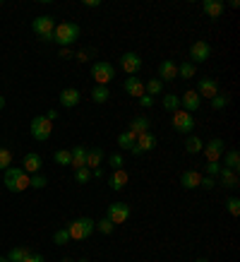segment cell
Segmentation results:
<instances>
[{"label":"cell","instance_id":"obj_1","mask_svg":"<svg viewBox=\"0 0 240 262\" xmlns=\"http://www.w3.org/2000/svg\"><path fill=\"white\" fill-rule=\"evenodd\" d=\"M3 183L10 192H24L29 188V173L22 166H10L3 176Z\"/></svg>","mask_w":240,"mask_h":262},{"label":"cell","instance_id":"obj_2","mask_svg":"<svg viewBox=\"0 0 240 262\" xmlns=\"http://www.w3.org/2000/svg\"><path fill=\"white\" fill-rule=\"evenodd\" d=\"M65 229L70 233V241H89L91 233L96 231V222L89 219V216H80V219H75V222L67 224Z\"/></svg>","mask_w":240,"mask_h":262},{"label":"cell","instance_id":"obj_3","mask_svg":"<svg viewBox=\"0 0 240 262\" xmlns=\"http://www.w3.org/2000/svg\"><path fill=\"white\" fill-rule=\"evenodd\" d=\"M77 39H80V27H77L75 22H60V24H56L53 41H56L60 48H70Z\"/></svg>","mask_w":240,"mask_h":262},{"label":"cell","instance_id":"obj_4","mask_svg":"<svg viewBox=\"0 0 240 262\" xmlns=\"http://www.w3.org/2000/svg\"><path fill=\"white\" fill-rule=\"evenodd\" d=\"M91 80L101 87H108L115 80V68L106 60H96V63H91Z\"/></svg>","mask_w":240,"mask_h":262},{"label":"cell","instance_id":"obj_5","mask_svg":"<svg viewBox=\"0 0 240 262\" xmlns=\"http://www.w3.org/2000/svg\"><path fill=\"white\" fill-rule=\"evenodd\" d=\"M32 29L36 32V36H39L41 41H53V32H56V22H53V17L51 15H39L34 17L32 22Z\"/></svg>","mask_w":240,"mask_h":262},{"label":"cell","instance_id":"obj_6","mask_svg":"<svg viewBox=\"0 0 240 262\" xmlns=\"http://www.w3.org/2000/svg\"><path fill=\"white\" fill-rule=\"evenodd\" d=\"M53 135V123L46 116H34L32 118V137L39 142H46L48 137Z\"/></svg>","mask_w":240,"mask_h":262},{"label":"cell","instance_id":"obj_7","mask_svg":"<svg viewBox=\"0 0 240 262\" xmlns=\"http://www.w3.org/2000/svg\"><path fill=\"white\" fill-rule=\"evenodd\" d=\"M171 123H173V130L180 133V135H192V130H195V118H192V113L183 111V108H178V111L173 113Z\"/></svg>","mask_w":240,"mask_h":262},{"label":"cell","instance_id":"obj_8","mask_svg":"<svg viewBox=\"0 0 240 262\" xmlns=\"http://www.w3.org/2000/svg\"><path fill=\"white\" fill-rule=\"evenodd\" d=\"M106 219H111V224H125L130 219V205L128 202H111L106 209Z\"/></svg>","mask_w":240,"mask_h":262},{"label":"cell","instance_id":"obj_9","mask_svg":"<svg viewBox=\"0 0 240 262\" xmlns=\"http://www.w3.org/2000/svg\"><path fill=\"white\" fill-rule=\"evenodd\" d=\"M120 70L128 72V77H135L137 72L142 70V58L137 56L135 51H128L120 56Z\"/></svg>","mask_w":240,"mask_h":262},{"label":"cell","instance_id":"obj_10","mask_svg":"<svg viewBox=\"0 0 240 262\" xmlns=\"http://www.w3.org/2000/svg\"><path fill=\"white\" fill-rule=\"evenodd\" d=\"M209 56H211V46L207 41H195L190 46V63L197 65V63H207Z\"/></svg>","mask_w":240,"mask_h":262},{"label":"cell","instance_id":"obj_11","mask_svg":"<svg viewBox=\"0 0 240 262\" xmlns=\"http://www.w3.org/2000/svg\"><path fill=\"white\" fill-rule=\"evenodd\" d=\"M195 92L200 94V99H209V101H211L221 89H219V82H216L214 77H202V80L197 82V89H195Z\"/></svg>","mask_w":240,"mask_h":262},{"label":"cell","instance_id":"obj_12","mask_svg":"<svg viewBox=\"0 0 240 262\" xmlns=\"http://www.w3.org/2000/svg\"><path fill=\"white\" fill-rule=\"evenodd\" d=\"M202 151L207 154V161H219L226 151V142L224 140H219V137H214V140H209V142L204 144V149Z\"/></svg>","mask_w":240,"mask_h":262},{"label":"cell","instance_id":"obj_13","mask_svg":"<svg viewBox=\"0 0 240 262\" xmlns=\"http://www.w3.org/2000/svg\"><path fill=\"white\" fill-rule=\"evenodd\" d=\"M180 106H183V111H187V113L200 111V106H202L200 94H197L195 89H187V92H185V94L180 96Z\"/></svg>","mask_w":240,"mask_h":262},{"label":"cell","instance_id":"obj_14","mask_svg":"<svg viewBox=\"0 0 240 262\" xmlns=\"http://www.w3.org/2000/svg\"><path fill=\"white\" fill-rule=\"evenodd\" d=\"M123 89H125V94L130 96V99H139V96H144V82L139 80V77H128L125 80V84H123Z\"/></svg>","mask_w":240,"mask_h":262},{"label":"cell","instance_id":"obj_15","mask_svg":"<svg viewBox=\"0 0 240 262\" xmlns=\"http://www.w3.org/2000/svg\"><path fill=\"white\" fill-rule=\"evenodd\" d=\"M41 166H43V161H41L39 154H34V151H29V154H24V159H22V168H24V171H27L29 176L39 173Z\"/></svg>","mask_w":240,"mask_h":262},{"label":"cell","instance_id":"obj_16","mask_svg":"<svg viewBox=\"0 0 240 262\" xmlns=\"http://www.w3.org/2000/svg\"><path fill=\"white\" fill-rule=\"evenodd\" d=\"M60 103H63L65 108H75L77 103H80V99H82V94H80V89H75V87H67V89H63L60 92Z\"/></svg>","mask_w":240,"mask_h":262},{"label":"cell","instance_id":"obj_17","mask_svg":"<svg viewBox=\"0 0 240 262\" xmlns=\"http://www.w3.org/2000/svg\"><path fill=\"white\" fill-rule=\"evenodd\" d=\"M219 178H221V185L224 188H228V190H238L240 188V178L235 171H231V168L221 166V173H219Z\"/></svg>","mask_w":240,"mask_h":262},{"label":"cell","instance_id":"obj_18","mask_svg":"<svg viewBox=\"0 0 240 262\" xmlns=\"http://www.w3.org/2000/svg\"><path fill=\"white\" fill-rule=\"evenodd\" d=\"M202 10H204V15L211 17V19H219V17L226 12V5L221 0H204L202 3Z\"/></svg>","mask_w":240,"mask_h":262},{"label":"cell","instance_id":"obj_19","mask_svg":"<svg viewBox=\"0 0 240 262\" xmlns=\"http://www.w3.org/2000/svg\"><path fill=\"white\" fill-rule=\"evenodd\" d=\"M178 77V65L173 60H163L159 65V80L161 82H173Z\"/></svg>","mask_w":240,"mask_h":262},{"label":"cell","instance_id":"obj_20","mask_svg":"<svg viewBox=\"0 0 240 262\" xmlns=\"http://www.w3.org/2000/svg\"><path fill=\"white\" fill-rule=\"evenodd\" d=\"M128 181H130V176H128V171L125 168H118V171H113L111 173V178H108V185H111V190H123L125 185H128Z\"/></svg>","mask_w":240,"mask_h":262},{"label":"cell","instance_id":"obj_21","mask_svg":"<svg viewBox=\"0 0 240 262\" xmlns=\"http://www.w3.org/2000/svg\"><path fill=\"white\" fill-rule=\"evenodd\" d=\"M200 181H202V173L200 171H195V168H190V171H185V173L180 176V183H183L185 190H195V188H200Z\"/></svg>","mask_w":240,"mask_h":262},{"label":"cell","instance_id":"obj_22","mask_svg":"<svg viewBox=\"0 0 240 262\" xmlns=\"http://www.w3.org/2000/svg\"><path fill=\"white\" fill-rule=\"evenodd\" d=\"M104 159H106V151L101 149V147H91V149H87V168L89 171H91V168H99Z\"/></svg>","mask_w":240,"mask_h":262},{"label":"cell","instance_id":"obj_23","mask_svg":"<svg viewBox=\"0 0 240 262\" xmlns=\"http://www.w3.org/2000/svg\"><path fill=\"white\" fill-rule=\"evenodd\" d=\"M135 147H137V151H139V154H144V151H152L154 147H156V137H154L152 133H144V135H137Z\"/></svg>","mask_w":240,"mask_h":262},{"label":"cell","instance_id":"obj_24","mask_svg":"<svg viewBox=\"0 0 240 262\" xmlns=\"http://www.w3.org/2000/svg\"><path fill=\"white\" fill-rule=\"evenodd\" d=\"M149 118L147 116H137V118L130 120V133H135V135H144V133H149Z\"/></svg>","mask_w":240,"mask_h":262},{"label":"cell","instance_id":"obj_25","mask_svg":"<svg viewBox=\"0 0 240 262\" xmlns=\"http://www.w3.org/2000/svg\"><path fill=\"white\" fill-rule=\"evenodd\" d=\"M72 168H82L87 166V147H82V144H77V147H72Z\"/></svg>","mask_w":240,"mask_h":262},{"label":"cell","instance_id":"obj_26","mask_svg":"<svg viewBox=\"0 0 240 262\" xmlns=\"http://www.w3.org/2000/svg\"><path fill=\"white\" fill-rule=\"evenodd\" d=\"M221 166L231 168V171H235V173H238V171H240V154H238V149L224 151V164H221Z\"/></svg>","mask_w":240,"mask_h":262},{"label":"cell","instance_id":"obj_27","mask_svg":"<svg viewBox=\"0 0 240 262\" xmlns=\"http://www.w3.org/2000/svg\"><path fill=\"white\" fill-rule=\"evenodd\" d=\"M135 142H137V135L135 133H130V130H125V133H120L118 135V147L123 151H130L132 147H135Z\"/></svg>","mask_w":240,"mask_h":262},{"label":"cell","instance_id":"obj_28","mask_svg":"<svg viewBox=\"0 0 240 262\" xmlns=\"http://www.w3.org/2000/svg\"><path fill=\"white\" fill-rule=\"evenodd\" d=\"M108 99H111V89L101 87V84H94V89H91V101L94 103H106Z\"/></svg>","mask_w":240,"mask_h":262},{"label":"cell","instance_id":"obj_29","mask_svg":"<svg viewBox=\"0 0 240 262\" xmlns=\"http://www.w3.org/2000/svg\"><path fill=\"white\" fill-rule=\"evenodd\" d=\"M204 149V142H202L197 135H187V140H185V151L187 154H200V151Z\"/></svg>","mask_w":240,"mask_h":262},{"label":"cell","instance_id":"obj_30","mask_svg":"<svg viewBox=\"0 0 240 262\" xmlns=\"http://www.w3.org/2000/svg\"><path fill=\"white\" fill-rule=\"evenodd\" d=\"M163 108H166L168 113H176L178 108H180V96L173 94V92L163 94Z\"/></svg>","mask_w":240,"mask_h":262},{"label":"cell","instance_id":"obj_31","mask_svg":"<svg viewBox=\"0 0 240 262\" xmlns=\"http://www.w3.org/2000/svg\"><path fill=\"white\" fill-rule=\"evenodd\" d=\"M144 94H149V96L163 94V82H161L159 77H154V80H149V82H144Z\"/></svg>","mask_w":240,"mask_h":262},{"label":"cell","instance_id":"obj_32","mask_svg":"<svg viewBox=\"0 0 240 262\" xmlns=\"http://www.w3.org/2000/svg\"><path fill=\"white\" fill-rule=\"evenodd\" d=\"M29 253H32V250H29L27 246H17V248H12V250L8 253V262H22Z\"/></svg>","mask_w":240,"mask_h":262},{"label":"cell","instance_id":"obj_33","mask_svg":"<svg viewBox=\"0 0 240 262\" xmlns=\"http://www.w3.org/2000/svg\"><path fill=\"white\" fill-rule=\"evenodd\" d=\"M228 103H231V96L226 94V92H219V94L211 99V108H214V111H224Z\"/></svg>","mask_w":240,"mask_h":262},{"label":"cell","instance_id":"obj_34","mask_svg":"<svg viewBox=\"0 0 240 262\" xmlns=\"http://www.w3.org/2000/svg\"><path fill=\"white\" fill-rule=\"evenodd\" d=\"M197 75V68L192 63H183L178 65V77H183V80H190V77H195Z\"/></svg>","mask_w":240,"mask_h":262},{"label":"cell","instance_id":"obj_35","mask_svg":"<svg viewBox=\"0 0 240 262\" xmlns=\"http://www.w3.org/2000/svg\"><path fill=\"white\" fill-rule=\"evenodd\" d=\"M12 166V151L8 147H0V171H8Z\"/></svg>","mask_w":240,"mask_h":262},{"label":"cell","instance_id":"obj_36","mask_svg":"<svg viewBox=\"0 0 240 262\" xmlns=\"http://www.w3.org/2000/svg\"><path fill=\"white\" fill-rule=\"evenodd\" d=\"M53 159H56V164H60V166H70L72 154H70V149H58L56 154H53Z\"/></svg>","mask_w":240,"mask_h":262},{"label":"cell","instance_id":"obj_37","mask_svg":"<svg viewBox=\"0 0 240 262\" xmlns=\"http://www.w3.org/2000/svg\"><path fill=\"white\" fill-rule=\"evenodd\" d=\"M48 185V178L41 173H34L29 176V188H34V190H41V188H46Z\"/></svg>","mask_w":240,"mask_h":262},{"label":"cell","instance_id":"obj_38","mask_svg":"<svg viewBox=\"0 0 240 262\" xmlns=\"http://www.w3.org/2000/svg\"><path fill=\"white\" fill-rule=\"evenodd\" d=\"M53 243H56V246H67V243H70V233H67V229H58L56 233H53Z\"/></svg>","mask_w":240,"mask_h":262},{"label":"cell","instance_id":"obj_39","mask_svg":"<svg viewBox=\"0 0 240 262\" xmlns=\"http://www.w3.org/2000/svg\"><path fill=\"white\" fill-rule=\"evenodd\" d=\"M75 181H77V183H82V185H84V183H89V181H91V171H89L87 166L75 168Z\"/></svg>","mask_w":240,"mask_h":262},{"label":"cell","instance_id":"obj_40","mask_svg":"<svg viewBox=\"0 0 240 262\" xmlns=\"http://www.w3.org/2000/svg\"><path fill=\"white\" fill-rule=\"evenodd\" d=\"M113 229H115V224H111V219H101V222H96V231H101L104 236H111Z\"/></svg>","mask_w":240,"mask_h":262},{"label":"cell","instance_id":"obj_41","mask_svg":"<svg viewBox=\"0 0 240 262\" xmlns=\"http://www.w3.org/2000/svg\"><path fill=\"white\" fill-rule=\"evenodd\" d=\"M226 209H228L233 216H240V200L238 198H228L226 200Z\"/></svg>","mask_w":240,"mask_h":262},{"label":"cell","instance_id":"obj_42","mask_svg":"<svg viewBox=\"0 0 240 262\" xmlns=\"http://www.w3.org/2000/svg\"><path fill=\"white\" fill-rule=\"evenodd\" d=\"M219 173H221V161H207V176L216 178Z\"/></svg>","mask_w":240,"mask_h":262},{"label":"cell","instance_id":"obj_43","mask_svg":"<svg viewBox=\"0 0 240 262\" xmlns=\"http://www.w3.org/2000/svg\"><path fill=\"white\" fill-rule=\"evenodd\" d=\"M216 185V178H211V176H202V181H200V188H204V190H214Z\"/></svg>","mask_w":240,"mask_h":262},{"label":"cell","instance_id":"obj_44","mask_svg":"<svg viewBox=\"0 0 240 262\" xmlns=\"http://www.w3.org/2000/svg\"><path fill=\"white\" fill-rule=\"evenodd\" d=\"M94 53H96L94 48H84V51H80V53H77V60H82V63H87V60H89L91 56H94Z\"/></svg>","mask_w":240,"mask_h":262},{"label":"cell","instance_id":"obj_45","mask_svg":"<svg viewBox=\"0 0 240 262\" xmlns=\"http://www.w3.org/2000/svg\"><path fill=\"white\" fill-rule=\"evenodd\" d=\"M137 101H139V106H142V108H152V106H154V96L144 94V96H139Z\"/></svg>","mask_w":240,"mask_h":262},{"label":"cell","instance_id":"obj_46","mask_svg":"<svg viewBox=\"0 0 240 262\" xmlns=\"http://www.w3.org/2000/svg\"><path fill=\"white\" fill-rule=\"evenodd\" d=\"M111 166H113V171L123 168V157L120 154H111Z\"/></svg>","mask_w":240,"mask_h":262},{"label":"cell","instance_id":"obj_47","mask_svg":"<svg viewBox=\"0 0 240 262\" xmlns=\"http://www.w3.org/2000/svg\"><path fill=\"white\" fill-rule=\"evenodd\" d=\"M22 262H46V257H43V255H39V253H29Z\"/></svg>","mask_w":240,"mask_h":262},{"label":"cell","instance_id":"obj_48","mask_svg":"<svg viewBox=\"0 0 240 262\" xmlns=\"http://www.w3.org/2000/svg\"><path fill=\"white\" fill-rule=\"evenodd\" d=\"M84 5H87V8H99L101 3H99V0H84Z\"/></svg>","mask_w":240,"mask_h":262},{"label":"cell","instance_id":"obj_49","mask_svg":"<svg viewBox=\"0 0 240 262\" xmlns=\"http://www.w3.org/2000/svg\"><path fill=\"white\" fill-rule=\"evenodd\" d=\"M46 118H48V120H51V123H53V120H56V118H58V111H53V108H51V111H48V113H46Z\"/></svg>","mask_w":240,"mask_h":262},{"label":"cell","instance_id":"obj_50","mask_svg":"<svg viewBox=\"0 0 240 262\" xmlns=\"http://www.w3.org/2000/svg\"><path fill=\"white\" fill-rule=\"evenodd\" d=\"M94 176H96V178H104V168H101V166L94 168Z\"/></svg>","mask_w":240,"mask_h":262},{"label":"cell","instance_id":"obj_51","mask_svg":"<svg viewBox=\"0 0 240 262\" xmlns=\"http://www.w3.org/2000/svg\"><path fill=\"white\" fill-rule=\"evenodd\" d=\"M3 108H5V96L0 94V111H3Z\"/></svg>","mask_w":240,"mask_h":262},{"label":"cell","instance_id":"obj_52","mask_svg":"<svg viewBox=\"0 0 240 262\" xmlns=\"http://www.w3.org/2000/svg\"><path fill=\"white\" fill-rule=\"evenodd\" d=\"M195 262H211V260H207V257H197Z\"/></svg>","mask_w":240,"mask_h":262},{"label":"cell","instance_id":"obj_53","mask_svg":"<svg viewBox=\"0 0 240 262\" xmlns=\"http://www.w3.org/2000/svg\"><path fill=\"white\" fill-rule=\"evenodd\" d=\"M63 262H75V260H72V257H65V260Z\"/></svg>","mask_w":240,"mask_h":262},{"label":"cell","instance_id":"obj_54","mask_svg":"<svg viewBox=\"0 0 240 262\" xmlns=\"http://www.w3.org/2000/svg\"><path fill=\"white\" fill-rule=\"evenodd\" d=\"M0 262H8V257H0Z\"/></svg>","mask_w":240,"mask_h":262},{"label":"cell","instance_id":"obj_55","mask_svg":"<svg viewBox=\"0 0 240 262\" xmlns=\"http://www.w3.org/2000/svg\"><path fill=\"white\" fill-rule=\"evenodd\" d=\"M77 262H89V260H84V257H82V260H77Z\"/></svg>","mask_w":240,"mask_h":262}]
</instances>
